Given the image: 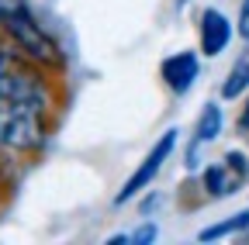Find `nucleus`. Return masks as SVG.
I'll return each mask as SVG.
<instances>
[{
    "instance_id": "1",
    "label": "nucleus",
    "mask_w": 249,
    "mask_h": 245,
    "mask_svg": "<svg viewBox=\"0 0 249 245\" xmlns=\"http://www.w3.org/2000/svg\"><path fill=\"white\" fill-rule=\"evenodd\" d=\"M45 111L28 100L0 97V148L31 152L45 142Z\"/></svg>"
},
{
    "instance_id": "2",
    "label": "nucleus",
    "mask_w": 249,
    "mask_h": 245,
    "mask_svg": "<svg viewBox=\"0 0 249 245\" xmlns=\"http://www.w3.org/2000/svg\"><path fill=\"white\" fill-rule=\"evenodd\" d=\"M4 28H7V35L14 38V45L21 49V55H28L31 63H38V66H59L62 63L59 45L49 38L45 28L28 14L24 4H11V11L4 17Z\"/></svg>"
},
{
    "instance_id": "3",
    "label": "nucleus",
    "mask_w": 249,
    "mask_h": 245,
    "mask_svg": "<svg viewBox=\"0 0 249 245\" xmlns=\"http://www.w3.org/2000/svg\"><path fill=\"white\" fill-rule=\"evenodd\" d=\"M0 97L49 107V86H45V80L38 76V69L31 66L28 55L0 49Z\"/></svg>"
},
{
    "instance_id": "4",
    "label": "nucleus",
    "mask_w": 249,
    "mask_h": 245,
    "mask_svg": "<svg viewBox=\"0 0 249 245\" xmlns=\"http://www.w3.org/2000/svg\"><path fill=\"white\" fill-rule=\"evenodd\" d=\"M177 148V131H166L160 142H156L149 152H145V159L139 163V169L124 180V187H121V194H118V204H124V200H132V197H139L149 183L160 176V169L166 166V159H170V152Z\"/></svg>"
},
{
    "instance_id": "5",
    "label": "nucleus",
    "mask_w": 249,
    "mask_h": 245,
    "mask_svg": "<svg viewBox=\"0 0 249 245\" xmlns=\"http://www.w3.org/2000/svg\"><path fill=\"white\" fill-rule=\"evenodd\" d=\"M249 180V159L242 152H229L225 159H218L204 169V190L208 197H232L235 190H242V183Z\"/></svg>"
},
{
    "instance_id": "6",
    "label": "nucleus",
    "mask_w": 249,
    "mask_h": 245,
    "mask_svg": "<svg viewBox=\"0 0 249 245\" xmlns=\"http://www.w3.org/2000/svg\"><path fill=\"white\" fill-rule=\"evenodd\" d=\"M197 73H201V63H197V52H191V49L166 55L163 66H160V76H163V83L173 90V94H187V90L194 86Z\"/></svg>"
},
{
    "instance_id": "7",
    "label": "nucleus",
    "mask_w": 249,
    "mask_h": 245,
    "mask_svg": "<svg viewBox=\"0 0 249 245\" xmlns=\"http://www.w3.org/2000/svg\"><path fill=\"white\" fill-rule=\"evenodd\" d=\"M229 42H232V21L222 11L208 7L201 14V52L204 55H218V52L229 49Z\"/></svg>"
},
{
    "instance_id": "8",
    "label": "nucleus",
    "mask_w": 249,
    "mask_h": 245,
    "mask_svg": "<svg viewBox=\"0 0 249 245\" xmlns=\"http://www.w3.org/2000/svg\"><path fill=\"white\" fill-rule=\"evenodd\" d=\"M249 90V45L239 52V59L232 63V69H229V76H225V83H222V97L225 100H235V97H242Z\"/></svg>"
},
{
    "instance_id": "9",
    "label": "nucleus",
    "mask_w": 249,
    "mask_h": 245,
    "mask_svg": "<svg viewBox=\"0 0 249 245\" xmlns=\"http://www.w3.org/2000/svg\"><path fill=\"white\" fill-rule=\"evenodd\" d=\"M218 131H222V107H218V104H208V107L201 111V117H197V128H194V148L214 142Z\"/></svg>"
},
{
    "instance_id": "10",
    "label": "nucleus",
    "mask_w": 249,
    "mask_h": 245,
    "mask_svg": "<svg viewBox=\"0 0 249 245\" xmlns=\"http://www.w3.org/2000/svg\"><path fill=\"white\" fill-rule=\"evenodd\" d=\"M249 228V211H242V214H232L229 221H222V225H211V228H204L197 238L201 242H214V238H229V235H242Z\"/></svg>"
},
{
    "instance_id": "11",
    "label": "nucleus",
    "mask_w": 249,
    "mask_h": 245,
    "mask_svg": "<svg viewBox=\"0 0 249 245\" xmlns=\"http://www.w3.org/2000/svg\"><path fill=\"white\" fill-rule=\"evenodd\" d=\"M239 32H242V38H249V0H242V7H239Z\"/></svg>"
},
{
    "instance_id": "12",
    "label": "nucleus",
    "mask_w": 249,
    "mask_h": 245,
    "mask_svg": "<svg viewBox=\"0 0 249 245\" xmlns=\"http://www.w3.org/2000/svg\"><path fill=\"white\" fill-rule=\"evenodd\" d=\"M239 135L249 138V97H246V104H242V111H239Z\"/></svg>"
},
{
    "instance_id": "13",
    "label": "nucleus",
    "mask_w": 249,
    "mask_h": 245,
    "mask_svg": "<svg viewBox=\"0 0 249 245\" xmlns=\"http://www.w3.org/2000/svg\"><path fill=\"white\" fill-rule=\"evenodd\" d=\"M152 238H156V228H152V225H149V228H142V231H135V235H128V242H132V245H139V242H152Z\"/></svg>"
},
{
    "instance_id": "14",
    "label": "nucleus",
    "mask_w": 249,
    "mask_h": 245,
    "mask_svg": "<svg viewBox=\"0 0 249 245\" xmlns=\"http://www.w3.org/2000/svg\"><path fill=\"white\" fill-rule=\"evenodd\" d=\"M11 4H14V0H0V28H4V17H7V11H11Z\"/></svg>"
},
{
    "instance_id": "15",
    "label": "nucleus",
    "mask_w": 249,
    "mask_h": 245,
    "mask_svg": "<svg viewBox=\"0 0 249 245\" xmlns=\"http://www.w3.org/2000/svg\"><path fill=\"white\" fill-rule=\"evenodd\" d=\"M177 4H180V7H187V4H191V0H177Z\"/></svg>"
},
{
    "instance_id": "16",
    "label": "nucleus",
    "mask_w": 249,
    "mask_h": 245,
    "mask_svg": "<svg viewBox=\"0 0 249 245\" xmlns=\"http://www.w3.org/2000/svg\"><path fill=\"white\" fill-rule=\"evenodd\" d=\"M246 238H249V228H246Z\"/></svg>"
}]
</instances>
